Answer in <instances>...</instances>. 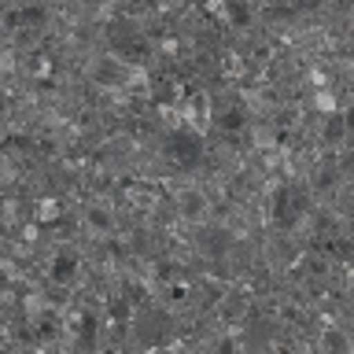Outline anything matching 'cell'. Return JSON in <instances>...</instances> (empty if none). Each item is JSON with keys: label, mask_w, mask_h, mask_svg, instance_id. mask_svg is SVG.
<instances>
[{"label": "cell", "mask_w": 354, "mask_h": 354, "mask_svg": "<svg viewBox=\"0 0 354 354\" xmlns=\"http://www.w3.org/2000/svg\"><path fill=\"white\" fill-rule=\"evenodd\" d=\"M155 155H159L166 174L188 177V174H196L199 166L207 162V140H203V133H196L188 126H177V129H166L159 137Z\"/></svg>", "instance_id": "cell-1"}, {"label": "cell", "mask_w": 354, "mask_h": 354, "mask_svg": "<svg viewBox=\"0 0 354 354\" xmlns=\"http://www.w3.org/2000/svg\"><path fill=\"white\" fill-rule=\"evenodd\" d=\"M314 144L325 148V151H343L347 148V111H332V115L321 118Z\"/></svg>", "instance_id": "cell-2"}, {"label": "cell", "mask_w": 354, "mask_h": 354, "mask_svg": "<svg viewBox=\"0 0 354 354\" xmlns=\"http://www.w3.org/2000/svg\"><path fill=\"white\" fill-rule=\"evenodd\" d=\"M254 8L243 4V0H236V4H225L221 8V26H225V33H248L254 30Z\"/></svg>", "instance_id": "cell-3"}, {"label": "cell", "mask_w": 354, "mask_h": 354, "mask_svg": "<svg viewBox=\"0 0 354 354\" xmlns=\"http://www.w3.org/2000/svg\"><path fill=\"white\" fill-rule=\"evenodd\" d=\"M314 347L332 351V354H347V351H351L347 325H325V328H314Z\"/></svg>", "instance_id": "cell-4"}]
</instances>
